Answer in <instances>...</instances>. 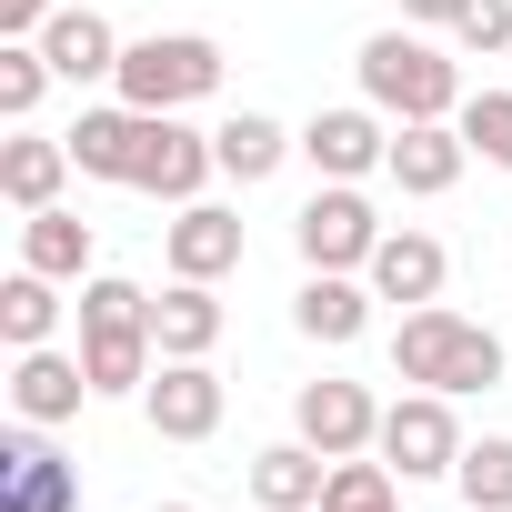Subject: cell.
Masks as SVG:
<instances>
[{
	"instance_id": "cell-16",
	"label": "cell",
	"mask_w": 512,
	"mask_h": 512,
	"mask_svg": "<svg viewBox=\"0 0 512 512\" xmlns=\"http://www.w3.org/2000/svg\"><path fill=\"white\" fill-rule=\"evenodd\" d=\"M71 171H81V161H71V141H51V131H31V121L0 141V201H11L21 221H31V211H51Z\"/></svg>"
},
{
	"instance_id": "cell-4",
	"label": "cell",
	"mask_w": 512,
	"mask_h": 512,
	"mask_svg": "<svg viewBox=\"0 0 512 512\" xmlns=\"http://www.w3.org/2000/svg\"><path fill=\"white\" fill-rule=\"evenodd\" d=\"M111 91H121L131 111H191V101L221 91V41H201V31H151V41L121 51Z\"/></svg>"
},
{
	"instance_id": "cell-22",
	"label": "cell",
	"mask_w": 512,
	"mask_h": 512,
	"mask_svg": "<svg viewBox=\"0 0 512 512\" xmlns=\"http://www.w3.org/2000/svg\"><path fill=\"white\" fill-rule=\"evenodd\" d=\"M151 342H161V362H211V342H221L211 282H171V292L151 302Z\"/></svg>"
},
{
	"instance_id": "cell-20",
	"label": "cell",
	"mask_w": 512,
	"mask_h": 512,
	"mask_svg": "<svg viewBox=\"0 0 512 512\" xmlns=\"http://www.w3.org/2000/svg\"><path fill=\"white\" fill-rule=\"evenodd\" d=\"M141 121H151V111L111 101V111H81L61 141H71V161H81L91 181H121V191H131V161H141Z\"/></svg>"
},
{
	"instance_id": "cell-34",
	"label": "cell",
	"mask_w": 512,
	"mask_h": 512,
	"mask_svg": "<svg viewBox=\"0 0 512 512\" xmlns=\"http://www.w3.org/2000/svg\"><path fill=\"white\" fill-rule=\"evenodd\" d=\"M312 512H322V502H312Z\"/></svg>"
},
{
	"instance_id": "cell-13",
	"label": "cell",
	"mask_w": 512,
	"mask_h": 512,
	"mask_svg": "<svg viewBox=\"0 0 512 512\" xmlns=\"http://www.w3.org/2000/svg\"><path fill=\"white\" fill-rule=\"evenodd\" d=\"M161 251H171V282H221V272H241V211L181 201V221L161 231Z\"/></svg>"
},
{
	"instance_id": "cell-18",
	"label": "cell",
	"mask_w": 512,
	"mask_h": 512,
	"mask_svg": "<svg viewBox=\"0 0 512 512\" xmlns=\"http://www.w3.org/2000/svg\"><path fill=\"white\" fill-rule=\"evenodd\" d=\"M41 51H51V71H61V81L81 91V81H111L131 41H121V31H111L101 11H51V21H41Z\"/></svg>"
},
{
	"instance_id": "cell-32",
	"label": "cell",
	"mask_w": 512,
	"mask_h": 512,
	"mask_svg": "<svg viewBox=\"0 0 512 512\" xmlns=\"http://www.w3.org/2000/svg\"><path fill=\"white\" fill-rule=\"evenodd\" d=\"M151 512H201V502H151Z\"/></svg>"
},
{
	"instance_id": "cell-21",
	"label": "cell",
	"mask_w": 512,
	"mask_h": 512,
	"mask_svg": "<svg viewBox=\"0 0 512 512\" xmlns=\"http://www.w3.org/2000/svg\"><path fill=\"white\" fill-rule=\"evenodd\" d=\"M292 151H302V141H292L272 111H231V121L211 131V161H221V181H241V191H251V181H272Z\"/></svg>"
},
{
	"instance_id": "cell-10",
	"label": "cell",
	"mask_w": 512,
	"mask_h": 512,
	"mask_svg": "<svg viewBox=\"0 0 512 512\" xmlns=\"http://www.w3.org/2000/svg\"><path fill=\"white\" fill-rule=\"evenodd\" d=\"M292 432L342 462V452H372V442H382V402H372L362 382H302V392H292Z\"/></svg>"
},
{
	"instance_id": "cell-5",
	"label": "cell",
	"mask_w": 512,
	"mask_h": 512,
	"mask_svg": "<svg viewBox=\"0 0 512 512\" xmlns=\"http://www.w3.org/2000/svg\"><path fill=\"white\" fill-rule=\"evenodd\" d=\"M292 241H302V262H312V272H372V251H382V211L362 201V181H322V191L302 201Z\"/></svg>"
},
{
	"instance_id": "cell-9",
	"label": "cell",
	"mask_w": 512,
	"mask_h": 512,
	"mask_svg": "<svg viewBox=\"0 0 512 512\" xmlns=\"http://www.w3.org/2000/svg\"><path fill=\"white\" fill-rule=\"evenodd\" d=\"M0 512H81V472L41 442V422L0 432Z\"/></svg>"
},
{
	"instance_id": "cell-33",
	"label": "cell",
	"mask_w": 512,
	"mask_h": 512,
	"mask_svg": "<svg viewBox=\"0 0 512 512\" xmlns=\"http://www.w3.org/2000/svg\"><path fill=\"white\" fill-rule=\"evenodd\" d=\"M372 512H402V502H372Z\"/></svg>"
},
{
	"instance_id": "cell-27",
	"label": "cell",
	"mask_w": 512,
	"mask_h": 512,
	"mask_svg": "<svg viewBox=\"0 0 512 512\" xmlns=\"http://www.w3.org/2000/svg\"><path fill=\"white\" fill-rule=\"evenodd\" d=\"M452 121H462V141H472L492 171H512V91H472Z\"/></svg>"
},
{
	"instance_id": "cell-1",
	"label": "cell",
	"mask_w": 512,
	"mask_h": 512,
	"mask_svg": "<svg viewBox=\"0 0 512 512\" xmlns=\"http://www.w3.org/2000/svg\"><path fill=\"white\" fill-rule=\"evenodd\" d=\"M81 372H91L101 402H121V392H141V382L161 372L151 292H141V282H121V272H91V282H81Z\"/></svg>"
},
{
	"instance_id": "cell-7",
	"label": "cell",
	"mask_w": 512,
	"mask_h": 512,
	"mask_svg": "<svg viewBox=\"0 0 512 512\" xmlns=\"http://www.w3.org/2000/svg\"><path fill=\"white\" fill-rule=\"evenodd\" d=\"M221 161H211V131H191L181 111H151L141 121V161H131V191H151V201H201V181H211Z\"/></svg>"
},
{
	"instance_id": "cell-29",
	"label": "cell",
	"mask_w": 512,
	"mask_h": 512,
	"mask_svg": "<svg viewBox=\"0 0 512 512\" xmlns=\"http://www.w3.org/2000/svg\"><path fill=\"white\" fill-rule=\"evenodd\" d=\"M452 51L502 61V51H512V0H462V11H452Z\"/></svg>"
},
{
	"instance_id": "cell-19",
	"label": "cell",
	"mask_w": 512,
	"mask_h": 512,
	"mask_svg": "<svg viewBox=\"0 0 512 512\" xmlns=\"http://www.w3.org/2000/svg\"><path fill=\"white\" fill-rule=\"evenodd\" d=\"M322 482H332V452H312L302 432L272 442V452H251V502H262V512H312Z\"/></svg>"
},
{
	"instance_id": "cell-28",
	"label": "cell",
	"mask_w": 512,
	"mask_h": 512,
	"mask_svg": "<svg viewBox=\"0 0 512 512\" xmlns=\"http://www.w3.org/2000/svg\"><path fill=\"white\" fill-rule=\"evenodd\" d=\"M372 502H392V462L342 452V462H332V482H322V512H372Z\"/></svg>"
},
{
	"instance_id": "cell-3",
	"label": "cell",
	"mask_w": 512,
	"mask_h": 512,
	"mask_svg": "<svg viewBox=\"0 0 512 512\" xmlns=\"http://www.w3.org/2000/svg\"><path fill=\"white\" fill-rule=\"evenodd\" d=\"M362 101L382 121H452L462 111V61L422 31H372L362 41Z\"/></svg>"
},
{
	"instance_id": "cell-2",
	"label": "cell",
	"mask_w": 512,
	"mask_h": 512,
	"mask_svg": "<svg viewBox=\"0 0 512 512\" xmlns=\"http://www.w3.org/2000/svg\"><path fill=\"white\" fill-rule=\"evenodd\" d=\"M392 382H412V392H492L502 342L482 322H462L452 302H412L402 332H392Z\"/></svg>"
},
{
	"instance_id": "cell-14",
	"label": "cell",
	"mask_w": 512,
	"mask_h": 512,
	"mask_svg": "<svg viewBox=\"0 0 512 512\" xmlns=\"http://www.w3.org/2000/svg\"><path fill=\"white\" fill-rule=\"evenodd\" d=\"M462 161H472V141H462V121H402L392 131V181L412 191V201H442L452 181H462Z\"/></svg>"
},
{
	"instance_id": "cell-25",
	"label": "cell",
	"mask_w": 512,
	"mask_h": 512,
	"mask_svg": "<svg viewBox=\"0 0 512 512\" xmlns=\"http://www.w3.org/2000/svg\"><path fill=\"white\" fill-rule=\"evenodd\" d=\"M452 482H462V512H512V432H482V442H462Z\"/></svg>"
},
{
	"instance_id": "cell-15",
	"label": "cell",
	"mask_w": 512,
	"mask_h": 512,
	"mask_svg": "<svg viewBox=\"0 0 512 512\" xmlns=\"http://www.w3.org/2000/svg\"><path fill=\"white\" fill-rule=\"evenodd\" d=\"M81 402H101V392H91V372H81V352H51V342H41V352H21V362H11V412H21V422H41V432H51V422H71Z\"/></svg>"
},
{
	"instance_id": "cell-26",
	"label": "cell",
	"mask_w": 512,
	"mask_h": 512,
	"mask_svg": "<svg viewBox=\"0 0 512 512\" xmlns=\"http://www.w3.org/2000/svg\"><path fill=\"white\" fill-rule=\"evenodd\" d=\"M51 81H61V71H51V51H41V41H0V121H11V131L41 111V91H51Z\"/></svg>"
},
{
	"instance_id": "cell-17",
	"label": "cell",
	"mask_w": 512,
	"mask_h": 512,
	"mask_svg": "<svg viewBox=\"0 0 512 512\" xmlns=\"http://www.w3.org/2000/svg\"><path fill=\"white\" fill-rule=\"evenodd\" d=\"M382 302H442V282H452V251L432 241V231H382V251H372V272H362Z\"/></svg>"
},
{
	"instance_id": "cell-24",
	"label": "cell",
	"mask_w": 512,
	"mask_h": 512,
	"mask_svg": "<svg viewBox=\"0 0 512 512\" xmlns=\"http://www.w3.org/2000/svg\"><path fill=\"white\" fill-rule=\"evenodd\" d=\"M51 332H61V282L21 262L11 282H0V342H11V352H41Z\"/></svg>"
},
{
	"instance_id": "cell-11",
	"label": "cell",
	"mask_w": 512,
	"mask_h": 512,
	"mask_svg": "<svg viewBox=\"0 0 512 512\" xmlns=\"http://www.w3.org/2000/svg\"><path fill=\"white\" fill-rule=\"evenodd\" d=\"M302 161L322 181H362V171L392 161V131H382V111H312L302 121Z\"/></svg>"
},
{
	"instance_id": "cell-6",
	"label": "cell",
	"mask_w": 512,
	"mask_h": 512,
	"mask_svg": "<svg viewBox=\"0 0 512 512\" xmlns=\"http://www.w3.org/2000/svg\"><path fill=\"white\" fill-rule=\"evenodd\" d=\"M402 482H432V472H452L462 462V422H452V392H402L392 412H382V442H372Z\"/></svg>"
},
{
	"instance_id": "cell-30",
	"label": "cell",
	"mask_w": 512,
	"mask_h": 512,
	"mask_svg": "<svg viewBox=\"0 0 512 512\" xmlns=\"http://www.w3.org/2000/svg\"><path fill=\"white\" fill-rule=\"evenodd\" d=\"M51 11H61V0H0V41H41Z\"/></svg>"
},
{
	"instance_id": "cell-31",
	"label": "cell",
	"mask_w": 512,
	"mask_h": 512,
	"mask_svg": "<svg viewBox=\"0 0 512 512\" xmlns=\"http://www.w3.org/2000/svg\"><path fill=\"white\" fill-rule=\"evenodd\" d=\"M452 11L462 0H402V21H422V31H452Z\"/></svg>"
},
{
	"instance_id": "cell-23",
	"label": "cell",
	"mask_w": 512,
	"mask_h": 512,
	"mask_svg": "<svg viewBox=\"0 0 512 512\" xmlns=\"http://www.w3.org/2000/svg\"><path fill=\"white\" fill-rule=\"evenodd\" d=\"M21 262H31V272H51V282H81V272H91V221H81V211H61V201H51V211H31V221H21Z\"/></svg>"
},
{
	"instance_id": "cell-8",
	"label": "cell",
	"mask_w": 512,
	"mask_h": 512,
	"mask_svg": "<svg viewBox=\"0 0 512 512\" xmlns=\"http://www.w3.org/2000/svg\"><path fill=\"white\" fill-rule=\"evenodd\" d=\"M221 412H231V392H221L211 362H161V372L141 382V422H151L161 442H211Z\"/></svg>"
},
{
	"instance_id": "cell-12",
	"label": "cell",
	"mask_w": 512,
	"mask_h": 512,
	"mask_svg": "<svg viewBox=\"0 0 512 512\" xmlns=\"http://www.w3.org/2000/svg\"><path fill=\"white\" fill-rule=\"evenodd\" d=\"M372 302H382V292H372L362 272H312V282L292 292V332L322 342V352H342V342L372 332Z\"/></svg>"
}]
</instances>
